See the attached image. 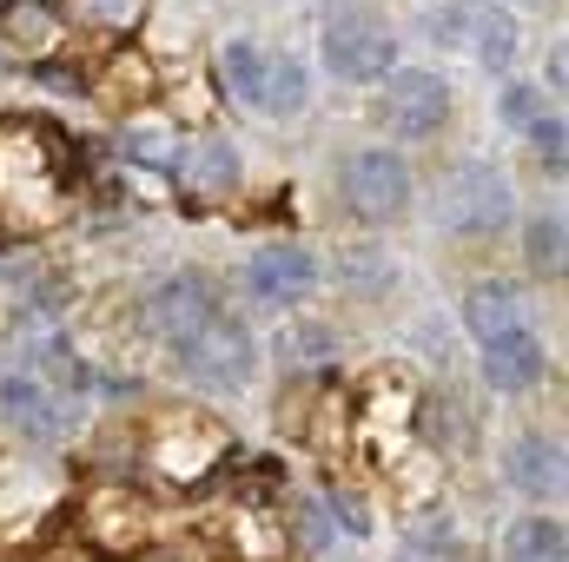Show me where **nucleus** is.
Wrapping results in <instances>:
<instances>
[{
	"label": "nucleus",
	"instance_id": "obj_4",
	"mask_svg": "<svg viewBox=\"0 0 569 562\" xmlns=\"http://www.w3.org/2000/svg\"><path fill=\"white\" fill-rule=\"evenodd\" d=\"M378 113H385V127H391L398 140H430V133L450 120V87H443L437 73H425V67H391Z\"/></svg>",
	"mask_w": 569,
	"mask_h": 562
},
{
	"label": "nucleus",
	"instance_id": "obj_16",
	"mask_svg": "<svg viewBox=\"0 0 569 562\" xmlns=\"http://www.w3.org/2000/svg\"><path fill=\"white\" fill-rule=\"evenodd\" d=\"M503 562H569V536L557 516H523L503 536Z\"/></svg>",
	"mask_w": 569,
	"mask_h": 562
},
{
	"label": "nucleus",
	"instance_id": "obj_20",
	"mask_svg": "<svg viewBox=\"0 0 569 562\" xmlns=\"http://www.w3.org/2000/svg\"><path fill=\"white\" fill-rule=\"evenodd\" d=\"M563 140H569L563 113H543V120L530 127V145H537V159H543L550 172H563Z\"/></svg>",
	"mask_w": 569,
	"mask_h": 562
},
{
	"label": "nucleus",
	"instance_id": "obj_5",
	"mask_svg": "<svg viewBox=\"0 0 569 562\" xmlns=\"http://www.w3.org/2000/svg\"><path fill=\"white\" fill-rule=\"evenodd\" d=\"M345 199H351L358 219H398V212L411 205V165H405L398 152H385V145L351 152V165H345Z\"/></svg>",
	"mask_w": 569,
	"mask_h": 562
},
{
	"label": "nucleus",
	"instance_id": "obj_3",
	"mask_svg": "<svg viewBox=\"0 0 569 562\" xmlns=\"http://www.w3.org/2000/svg\"><path fill=\"white\" fill-rule=\"evenodd\" d=\"M391 60H398V40L371 7H338L325 20V67L338 80H385Z\"/></svg>",
	"mask_w": 569,
	"mask_h": 562
},
{
	"label": "nucleus",
	"instance_id": "obj_9",
	"mask_svg": "<svg viewBox=\"0 0 569 562\" xmlns=\"http://www.w3.org/2000/svg\"><path fill=\"white\" fill-rule=\"evenodd\" d=\"M246 284H252L266 304H298V298L318 284V259H311V252H298V245H266V252H252Z\"/></svg>",
	"mask_w": 569,
	"mask_h": 562
},
{
	"label": "nucleus",
	"instance_id": "obj_11",
	"mask_svg": "<svg viewBox=\"0 0 569 562\" xmlns=\"http://www.w3.org/2000/svg\"><path fill=\"white\" fill-rule=\"evenodd\" d=\"M463 324H470L477 344H497V338H510V331H530V324H523V291L503 284V279L470 284V298H463Z\"/></svg>",
	"mask_w": 569,
	"mask_h": 562
},
{
	"label": "nucleus",
	"instance_id": "obj_2",
	"mask_svg": "<svg viewBox=\"0 0 569 562\" xmlns=\"http://www.w3.org/2000/svg\"><path fill=\"white\" fill-rule=\"evenodd\" d=\"M179 364H186V378H199L206 391H246L252 371H259V344H252V331H246L239 318L212 311V318L179 344Z\"/></svg>",
	"mask_w": 569,
	"mask_h": 562
},
{
	"label": "nucleus",
	"instance_id": "obj_7",
	"mask_svg": "<svg viewBox=\"0 0 569 562\" xmlns=\"http://www.w3.org/2000/svg\"><path fill=\"white\" fill-rule=\"evenodd\" d=\"M0 418L27 436H60V391L27 364H0Z\"/></svg>",
	"mask_w": 569,
	"mask_h": 562
},
{
	"label": "nucleus",
	"instance_id": "obj_21",
	"mask_svg": "<svg viewBox=\"0 0 569 562\" xmlns=\"http://www.w3.org/2000/svg\"><path fill=\"white\" fill-rule=\"evenodd\" d=\"M497 107H503V120H510V127H523V133L543 120V93H537V87H503V100H497Z\"/></svg>",
	"mask_w": 569,
	"mask_h": 562
},
{
	"label": "nucleus",
	"instance_id": "obj_23",
	"mask_svg": "<svg viewBox=\"0 0 569 562\" xmlns=\"http://www.w3.org/2000/svg\"><path fill=\"white\" fill-rule=\"evenodd\" d=\"M398 562H425V556H398Z\"/></svg>",
	"mask_w": 569,
	"mask_h": 562
},
{
	"label": "nucleus",
	"instance_id": "obj_18",
	"mask_svg": "<svg viewBox=\"0 0 569 562\" xmlns=\"http://www.w3.org/2000/svg\"><path fill=\"white\" fill-rule=\"evenodd\" d=\"M279 358L291 364V371H318V364H331V358H338V338H331L325 324L284 331V338H279Z\"/></svg>",
	"mask_w": 569,
	"mask_h": 562
},
{
	"label": "nucleus",
	"instance_id": "obj_17",
	"mask_svg": "<svg viewBox=\"0 0 569 562\" xmlns=\"http://www.w3.org/2000/svg\"><path fill=\"white\" fill-rule=\"evenodd\" d=\"M259 73H266V47H252V40H226V53H219V80H226V93H232L239 107H252Z\"/></svg>",
	"mask_w": 569,
	"mask_h": 562
},
{
	"label": "nucleus",
	"instance_id": "obj_22",
	"mask_svg": "<svg viewBox=\"0 0 569 562\" xmlns=\"http://www.w3.org/2000/svg\"><path fill=\"white\" fill-rule=\"evenodd\" d=\"M166 133H127V152L133 159H146V165H179V152H166Z\"/></svg>",
	"mask_w": 569,
	"mask_h": 562
},
{
	"label": "nucleus",
	"instance_id": "obj_1",
	"mask_svg": "<svg viewBox=\"0 0 569 562\" xmlns=\"http://www.w3.org/2000/svg\"><path fill=\"white\" fill-rule=\"evenodd\" d=\"M503 219H510V179H503L497 165L463 159V165L443 172V185H437V225H443V232L483 239V232H497Z\"/></svg>",
	"mask_w": 569,
	"mask_h": 562
},
{
	"label": "nucleus",
	"instance_id": "obj_6",
	"mask_svg": "<svg viewBox=\"0 0 569 562\" xmlns=\"http://www.w3.org/2000/svg\"><path fill=\"white\" fill-rule=\"evenodd\" d=\"M212 311H219V304H212V284L192 279V272H179V279H166V284H152V291H146L140 318H146V331H152L159 344H172V351H179V344L212 318Z\"/></svg>",
	"mask_w": 569,
	"mask_h": 562
},
{
	"label": "nucleus",
	"instance_id": "obj_15",
	"mask_svg": "<svg viewBox=\"0 0 569 562\" xmlns=\"http://www.w3.org/2000/svg\"><path fill=\"white\" fill-rule=\"evenodd\" d=\"M179 172H186V185H192L199 199H219V192L239 185V152H232V140H199L179 159Z\"/></svg>",
	"mask_w": 569,
	"mask_h": 562
},
{
	"label": "nucleus",
	"instance_id": "obj_13",
	"mask_svg": "<svg viewBox=\"0 0 569 562\" xmlns=\"http://www.w3.org/2000/svg\"><path fill=\"white\" fill-rule=\"evenodd\" d=\"M305 100H311L305 67H298L291 53H266V73H259L252 113H266V120H291V113H305Z\"/></svg>",
	"mask_w": 569,
	"mask_h": 562
},
{
	"label": "nucleus",
	"instance_id": "obj_19",
	"mask_svg": "<svg viewBox=\"0 0 569 562\" xmlns=\"http://www.w3.org/2000/svg\"><path fill=\"white\" fill-rule=\"evenodd\" d=\"M523 245H530V265H537V272H550V279L563 272V219H557V212H537V219L523 225Z\"/></svg>",
	"mask_w": 569,
	"mask_h": 562
},
{
	"label": "nucleus",
	"instance_id": "obj_10",
	"mask_svg": "<svg viewBox=\"0 0 569 562\" xmlns=\"http://www.w3.org/2000/svg\"><path fill=\"white\" fill-rule=\"evenodd\" d=\"M543 371H550V358H543L537 331H510V338L483 344V384L490 391H530V384H543Z\"/></svg>",
	"mask_w": 569,
	"mask_h": 562
},
{
	"label": "nucleus",
	"instance_id": "obj_12",
	"mask_svg": "<svg viewBox=\"0 0 569 562\" xmlns=\"http://www.w3.org/2000/svg\"><path fill=\"white\" fill-rule=\"evenodd\" d=\"M463 47H470L490 73H503V67L517 60V20H510L503 7H490V0H463Z\"/></svg>",
	"mask_w": 569,
	"mask_h": 562
},
{
	"label": "nucleus",
	"instance_id": "obj_8",
	"mask_svg": "<svg viewBox=\"0 0 569 562\" xmlns=\"http://www.w3.org/2000/svg\"><path fill=\"white\" fill-rule=\"evenodd\" d=\"M503 476H510V490H523V496H557L563 490V443L557 436H543V430H523L517 443H510V456H503Z\"/></svg>",
	"mask_w": 569,
	"mask_h": 562
},
{
	"label": "nucleus",
	"instance_id": "obj_14",
	"mask_svg": "<svg viewBox=\"0 0 569 562\" xmlns=\"http://www.w3.org/2000/svg\"><path fill=\"white\" fill-rule=\"evenodd\" d=\"M0 33H7L13 53L40 60V53L60 40V13H53V0H7V7H0Z\"/></svg>",
	"mask_w": 569,
	"mask_h": 562
}]
</instances>
